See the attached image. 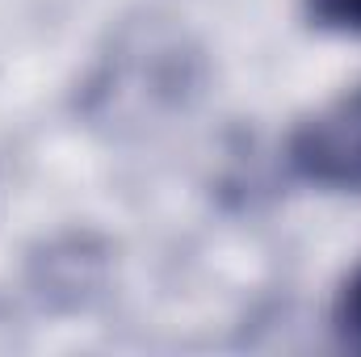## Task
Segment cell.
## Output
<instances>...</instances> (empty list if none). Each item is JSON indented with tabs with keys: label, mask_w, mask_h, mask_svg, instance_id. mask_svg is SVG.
<instances>
[{
	"label": "cell",
	"mask_w": 361,
	"mask_h": 357,
	"mask_svg": "<svg viewBox=\"0 0 361 357\" xmlns=\"http://www.w3.org/2000/svg\"><path fill=\"white\" fill-rule=\"evenodd\" d=\"M286 160L307 185L361 193V89L341 92L290 135Z\"/></svg>",
	"instance_id": "obj_1"
},
{
	"label": "cell",
	"mask_w": 361,
	"mask_h": 357,
	"mask_svg": "<svg viewBox=\"0 0 361 357\" xmlns=\"http://www.w3.org/2000/svg\"><path fill=\"white\" fill-rule=\"evenodd\" d=\"M307 13L324 30L361 34V0H307Z\"/></svg>",
	"instance_id": "obj_2"
},
{
	"label": "cell",
	"mask_w": 361,
	"mask_h": 357,
	"mask_svg": "<svg viewBox=\"0 0 361 357\" xmlns=\"http://www.w3.org/2000/svg\"><path fill=\"white\" fill-rule=\"evenodd\" d=\"M336 324H341V332L353 341L361 349V269L345 282V290H341V303H336Z\"/></svg>",
	"instance_id": "obj_3"
}]
</instances>
